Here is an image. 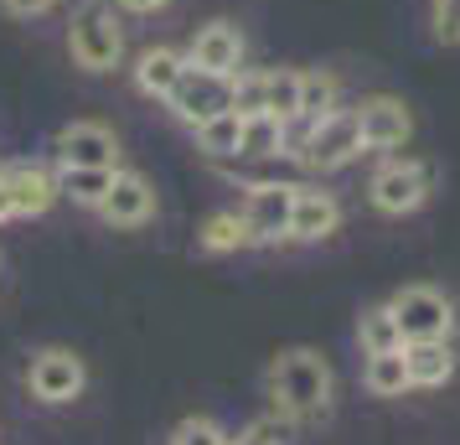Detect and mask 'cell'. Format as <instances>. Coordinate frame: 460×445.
I'll list each match as a JSON object with an SVG mask.
<instances>
[{"label":"cell","mask_w":460,"mask_h":445,"mask_svg":"<svg viewBox=\"0 0 460 445\" xmlns=\"http://www.w3.org/2000/svg\"><path fill=\"white\" fill-rule=\"evenodd\" d=\"M264 383H270V404H274L279 420L311 424V420H326L332 414L336 373H332V358L321 347H285L270 362V378Z\"/></svg>","instance_id":"1"},{"label":"cell","mask_w":460,"mask_h":445,"mask_svg":"<svg viewBox=\"0 0 460 445\" xmlns=\"http://www.w3.org/2000/svg\"><path fill=\"white\" fill-rule=\"evenodd\" d=\"M67 58L84 73H114L125 63V22L114 0H84L67 22Z\"/></svg>","instance_id":"2"},{"label":"cell","mask_w":460,"mask_h":445,"mask_svg":"<svg viewBox=\"0 0 460 445\" xmlns=\"http://www.w3.org/2000/svg\"><path fill=\"white\" fill-rule=\"evenodd\" d=\"M435 191V166L429 161H403V156H388L383 166L373 171L367 182V202H373L383 218H409L429 202Z\"/></svg>","instance_id":"3"},{"label":"cell","mask_w":460,"mask_h":445,"mask_svg":"<svg viewBox=\"0 0 460 445\" xmlns=\"http://www.w3.org/2000/svg\"><path fill=\"white\" fill-rule=\"evenodd\" d=\"M88 388V362L73 347H37L26 362V394L37 404H73Z\"/></svg>","instance_id":"4"},{"label":"cell","mask_w":460,"mask_h":445,"mask_svg":"<svg viewBox=\"0 0 460 445\" xmlns=\"http://www.w3.org/2000/svg\"><path fill=\"white\" fill-rule=\"evenodd\" d=\"M388 306H394L403 342H450L456 332V300L435 285H403Z\"/></svg>","instance_id":"5"},{"label":"cell","mask_w":460,"mask_h":445,"mask_svg":"<svg viewBox=\"0 0 460 445\" xmlns=\"http://www.w3.org/2000/svg\"><path fill=\"white\" fill-rule=\"evenodd\" d=\"M362 129H357V114L352 109H336L326 120H305V146L295 150L300 161L311 171H341L352 166L357 156H362Z\"/></svg>","instance_id":"6"},{"label":"cell","mask_w":460,"mask_h":445,"mask_svg":"<svg viewBox=\"0 0 460 445\" xmlns=\"http://www.w3.org/2000/svg\"><path fill=\"white\" fill-rule=\"evenodd\" d=\"M243 228L249 244H279L290 238V218H295V182H253L243 187Z\"/></svg>","instance_id":"7"},{"label":"cell","mask_w":460,"mask_h":445,"mask_svg":"<svg viewBox=\"0 0 460 445\" xmlns=\"http://www.w3.org/2000/svg\"><path fill=\"white\" fill-rule=\"evenodd\" d=\"M357 129H362V146L367 150H398L409 146L414 135V109L403 104L398 93H367L357 99Z\"/></svg>","instance_id":"8"},{"label":"cell","mask_w":460,"mask_h":445,"mask_svg":"<svg viewBox=\"0 0 460 445\" xmlns=\"http://www.w3.org/2000/svg\"><path fill=\"white\" fill-rule=\"evenodd\" d=\"M166 109L187 129H197L202 120L233 109V78H223V73H202V67H187V73H181V84H176V93L166 99Z\"/></svg>","instance_id":"9"},{"label":"cell","mask_w":460,"mask_h":445,"mask_svg":"<svg viewBox=\"0 0 460 445\" xmlns=\"http://www.w3.org/2000/svg\"><path fill=\"white\" fill-rule=\"evenodd\" d=\"M243 58H249V37H243V26L238 22H208L191 31V47H187V63L202 67V73H223V78H233L238 67H243Z\"/></svg>","instance_id":"10"},{"label":"cell","mask_w":460,"mask_h":445,"mask_svg":"<svg viewBox=\"0 0 460 445\" xmlns=\"http://www.w3.org/2000/svg\"><path fill=\"white\" fill-rule=\"evenodd\" d=\"M58 166H109L119 171V135L99 120H73V125L58 129Z\"/></svg>","instance_id":"11"},{"label":"cell","mask_w":460,"mask_h":445,"mask_svg":"<svg viewBox=\"0 0 460 445\" xmlns=\"http://www.w3.org/2000/svg\"><path fill=\"white\" fill-rule=\"evenodd\" d=\"M99 218L109 228H146L155 218V182L146 171H114V187L99 202Z\"/></svg>","instance_id":"12"},{"label":"cell","mask_w":460,"mask_h":445,"mask_svg":"<svg viewBox=\"0 0 460 445\" xmlns=\"http://www.w3.org/2000/svg\"><path fill=\"white\" fill-rule=\"evenodd\" d=\"M341 228V202L321 187H295V218H290V238L295 244H326Z\"/></svg>","instance_id":"13"},{"label":"cell","mask_w":460,"mask_h":445,"mask_svg":"<svg viewBox=\"0 0 460 445\" xmlns=\"http://www.w3.org/2000/svg\"><path fill=\"white\" fill-rule=\"evenodd\" d=\"M0 176H5V187H11V197H16V218H42V212H52V202L63 197L58 176H52L47 166H31V161L5 166Z\"/></svg>","instance_id":"14"},{"label":"cell","mask_w":460,"mask_h":445,"mask_svg":"<svg viewBox=\"0 0 460 445\" xmlns=\"http://www.w3.org/2000/svg\"><path fill=\"white\" fill-rule=\"evenodd\" d=\"M187 52H176V47H146L140 58H135V88L146 93V99H161L166 104L171 93H176V84H181V73H187Z\"/></svg>","instance_id":"15"},{"label":"cell","mask_w":460,"mask_h":445,"mask_svg":"<svg viewBox=\"0 0 460 445\" xmlns=\"http://www.w3.org/2000/svg\"><path fill=\"white\" fill-rule=\"evenodd\" d=\"M403 362H409V383L414 388H445L456 378L450 342H403Z\"/></svg>","instance_id":"16"},{"label":"cell","mask_w":460,"mask_h":445,"mask_svg":"<svg viewBox=\"0 0 460 445\" xmlns=\"http://www.w3.org/2000/svg\"><path fill=\"white\" fill-rule=\"evenodd\" d=\"M270 156H290V125L279 114H249L238 161H270Z\"/></svg>","instance_id":"17"},{"label":"cell","mask_w":460,"mask_h":445,"mask_svg":"<svg viewBox=\"0 0 460 445\" xmlns=\"http://www.w3.org/2000/svg\"><path fill=\"white\" fill-rule=\"evenodd\" d=\"M362 388L373 394V399H403L414 383H409V362H403V347L394 352H373V358L362 362Z\"/></svg>","instance_id":"18"},{"label":"cell","mask_w":460,"mask_h":445,"mask_svg":"<svg viewBox=\"0 0 460 445\" xmlns=\"http://www.w3.org/2000/svg\"><path fill=\"white\" fill-rule=\"evenodd\" d=\"M191 135H197V150H202V156H212V161H238V146H243V114H238V109H223V114L202 120Z\"/></svg>","instance_id":"19"},{"label":"cell","mask_w":460,"mask_h":445,"mask_svg":"<svg viewBox=\"0 0 460 445\" xmlns=\"http://www.w3.org/2000/svg\"><path fill=\"white\" fill-rule=\"evenodd\" d=\"M341 109V78L326 67H300V120H326Z\"/></svg>","instance_id":"20"},{"label":"cell","mask_w":460,"mask_h":445,"mask_svg":"<svg viewBox=\"0 0 460 445\" xmlns=\"http://www.w3.org/2000/svg\"><path fill=\"white\" fill-rule=\"evenodd\" d=\"M357 347H362V358L403 347V332H398L394 306H388V300H383V306H367V311L357 316Z\"/></svg>","instance_id":"21"},{"label":"cell","mask_w":460,"mask_h":445,"mask_svg":"<svg viewBox=\"0 0 460 445\" xmlns=\"http://www.w3.org/2000/svg\"><path fill=\"white\" fill-rule=\"evenodd\" d=\"M58 187H63V197H73L78 208L99 212V202H104L109 187H114V171L109 166H63L58 171Z\"/></svg>","instance_id":"22"},{"label":"cell","mask_w":460,"mask_h":445,"mask_svg":"<svg viewBox=\"0 0 460 445\" xmlns=\"http://www.w3.org/2000/svg\"><path fill=\"white\" fill-rule=\"evenodd\" d=\"M243 244H249L243 212H212L208 223L197 228V249H202V254H238Z\"/></svg>","instance_id":"23"},{"label":"cell","mask_w":460,"mask_h":445,"mask_svg":"<svg viewBox=\"0 0 460 445\" xmlns=\"http://www.w3.org/2000/svg\"><path fill=\"white\" fill-rule=\"evenodd\" d=\"M264 109L285 125L300 120V67H264Z\"/></svg>","instance_id":"24"},{"label":"cell","mask_w":460,"mask_h":445,"mask_svg":"<svg viewBox=\"0 0 460 445\" xmlns=\"http://www.w3.org/2000/svg\"><path fill=\"white\" fill-rule=\"evenodd\" d=\"M233 109L249 120V114H270L264 109V67H238L233 73Z\"/></svg>","instance_id":"25"},{"label":"cell","mask_w":460,"mask_h":445,"mask_svg":"<svg viewBox=\"0 0 460 445\" xmlns=\"http://www.w3.org/2000/svg\"><path fill=\"white\" fill-rule=\"evenodd\" d=\"M166 445H233V435L217 420H208V414H187V420L171 430Z\"/></svg>","instance_id":"26"},{"label":"cell","mask_w":460,"mask_h":445,"mask_svg":"<svg viewBox=\"0 0 460 445\" xmlns=\"http://www.w3.org/2000/svg\"><path fill=\"white\" fill-rule=\"evenodd\" d=\"M429 26H435V42L456 47L460 42V0H429Z\"/></svg>","instance_id":"27"},{"label":"cell","mask_w":460,"mask_h":445,"mask_svg":"<svg viewBox=\"0 0 460 445\" xmlns=\"http://www.w3.org/2000/svg\"><path fill=\"white\" fill-rule=\"evenodd\" d=\"M233 445H285V424H279V414L253 420L249 430H238V435H233Z\"/></svg>","instance_id":"28"},{"label":"cell","mask_w":460,"mask_h":445,"mask_svg":"<svg viewBox=\"0 0 460 445\" xmlns=\"http://www.w3.org/2000/svg\"><path fill=\"white\" fill-rule=\"evenodd\" d=\"M52 5H63V0H0V11H5V16H22V22H31V16H47Z\"/></svg>","instance_id":"29"},{"label":"cell","mask_w":460,"mask_h":445,"mask_svg":"<svg viewBox=\"0 0 460 445\" xmlns=\"http://www.w3.org/2000/svg\"><path fill=\"white\" fill-rule=\"evenodd\" d=\"M119 11H129V16H155V11H166L171 0H114Z\"/></svg>","instance_id":"30"},{"label":"cell","mask_w":460,"mask_h":445,"mask_svg":"<svg viewBox=\"0 0 460 445\" xmlns=\"http://www.w3.org/2000/svg\"><path fill=\"white\" fill-rule=\"evenodd\" d=\"M11 218H16V197H11L5 176H0V223H11Z\"/></svg>","instance_id":"31"}]
</instances>
